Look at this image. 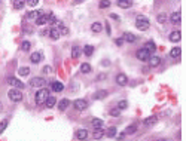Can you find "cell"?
I'll use <instances>...</instances> for the list:
<instances>
[{
  "label": "cell",
  "mask_w": 186,
  "mask_h": 141,
  "mask_svg": "<svg viewBox=\"0 0 186 141\" xmlns=\"http://www.w3.org/2000/svg\"><path fill=\"white\" fill-rule=\"evenodd\" d=\"M165 19H167V18H165V15H164V13L158 15V22H159V24H164V22H165Z\"/></svg>",
  "instance_id": "obj_44"
},
{
  "label": "cell",
  "mask_w": 186,
  "mask_h": 141,
  "mask_svg": "<svg viewBox=\"0 0 186 141\" xmlns=\"http://www.w3.org/2000/svg\"><path fill=\"white\" fill-rule=\"evenodd\" d=\"M121 114V110L118 108V107H115V108H112L110 110V116H115V117H118Z\"/></svg>",
  "instance_id": "obj_40"
},
{
  "label": "cell",
  "mask_w": 186,
  "mask_h": 141,
  "mask_svg": "<svg viewBox=\"0 0 186 141\" xmlns=\"http://www.w3.org/2000/svg\"><path fill=\"white\" fill-rule=\"evenodd\" d=\"M36 24H37V25H45V24H48V15H46V13H43V15L37 16V18H36Z\"/></svg>",
  "instance_id": "obj_19"
},
{
  "label": "cell",
  "mask_w": 186,
  "mask_h": 141,
  "mask_svg": "<svg viewBox=\"0 0 186 141\" xmlns=\"http://www.w3.org/2000/svg\"><path fill=\"white\" fill-rule=\"evenodd\" d=\"M0 111H2V104H0Z\"/></svg>",
  "instance_id": "obj_52"
},
{
  "label": "cell",
  "mask_w": 186,
  "mask_h": 141,
  "mask_svg": "<svg viewBox=\"0 0 186 141\" xmlns=\"http://www.w3.org/2000/svg\"><path fill=\"white\" fill-rule=\"evenodd\" d=\"M26 3H27V0H15L14 6H15V9H22L26 6Z\"/></svg>",
  "instance_id": "obj_31"
},
{
  "label": "cell",
  "mask_w": 186,
  "mask_h": 141,
  "mask_svg": "<svg viewBox=\"0 0 186 141\" xmlns=\"http://www.w3.org/2000/svg\"><path fill=\"white\" fill-rule=\"evenodd\" d=\"M82 1H85V0H76V1H74V4H79V3H82Z\"/></svg>",
  "instance_id": "obj_51"
},
{
  "label": "cell",
  "mask_w": 186,
  "mask_h": 141,
  "mask_svg": "<svg viewBox=\"0 0 186 141\" xmlns=\"http://www.w3.org/2000/svg\"><path fill=\"white\" fill-rule=\"evenodd\" d=\"M83 53H85L86 56H91V55L94 53V46H91V45L83 46Z\"/></svg>",
  "instance_id": "obj_30"
},
{
  "label": "cell",
  "mask_w": 186,
  "mask_h": 141,
  "mask_svg": "<svg viewBox=\"0 0 186 141\" xmlns=\"http://www.w3.org/2000/svg\"><path fill=\"white\" fill-rule=\"evenodd\" d=\"M30 59H32V62H33V64L40 62V59H42V53H40V52H33V53H32V56H30Z\"/></svg>",
  "instance_id": "obj_24"
},
{
  "label": "cell",
  "mask_w": 186,
  "mask_h": 141,
  "mask_svg": "<svg viewBox=\"0 0 186 141\" xmlns=\"http://www.w3.org/2000/svg\"><path fill=\"white\" fill-rule=\"evenodd\" d=\"M30 46H32V45H30V42H28V40H24V42L21 43V50L27 52V50L30 49Z\"/></svg>",
  "instance_id": "obj_36"
},
{
  "label": "cell",
  "mask_w": 186,
  "mask_h": 141,
  "mask_svg": "<svg viewBox=\"0 0 186 141\" xmlns=\"http://www.w3.org/2000/svg\"><path fill=\"white\" fill-rule=\"evenodd\" d=\"M137 131V125H130V126H127V129H125V135H131V134H134Z\"/></svg>",
  "instance_id": "obj_28"
},
{
  "label": "cell",
  "mask_w": 186,
  "mask_h": 141,
  "mask_svg": "<svg viewBox=\"0 0 186 141\" xmlns=\"http://www.w3.org/2000/svg\"><path fill=\"white\" fill-rule=\"evenodd\" d=\"M51 70H52V68H51L49 65H46V67L43 68V73H46V74H48V73H51Z\"/></svg>",
  "instance_id": "obj_47"
},
{
  "label": "cell",
  "mask_w": 186,
  "mask_h": 141,
  "mask_svg": "<svg viewBox=\"0 0 186 141\" xmlns=\"http://www.w3.org/2000/svg\"><path fill=\"white\" fill-rule=\"evenodd\" d=\"M22 31H24V33H33V27L24 24V25H22Z\"/></svg>",
  "instance_id": "obj_41"
},
{
  "label": "cell",
  "mask_w": 186,
  "mask_h": 141,
  "mask_svg": "<svg viewBox=\"0 0 186 141\" xmlns=\"http://www.w3.org/2000/svg\"><path fill=\"white\" fill-rule=\"evenodd\" d=\"M48 96H49V91H48V89L39 88V91L36 92V96H34V101H36L37 105H43Z\"/></svg>",
  "instance_id": "obj_1"
},
{
  "label": "cell",
  "mask_w": 186,
  "mask_h": 141,
  "mask_svg": "<svg viewBox=\"0 0 186 141\" xmlns=\"http://www.w3.org/2000/svg\"><path fill=\"white\" fill-rule=\"evenodd\" d=\"M148 62H149V65L150 67H158L159 64H161V58L159 56H156V55H153V56H149V59H148Z\"/></svg>",
  "instance_id": "obj_10"
},
{
  "label": "cell",
  "mask_w": 186,
  "mask_h": 141,
  "mask_svg": "<svg viewBox=\"0 0 186 141\" xmlns=\"http://www.w3.org/2000/svg\"><path fill=\"white\" fill-rule=\"evenodd\" d=\"M110 6V0H101L100 1V7L101 9H106V7H109Z\"/></svg>",
  "instance_id": "obj_38"
},
{
  "label": "cell",
  "mask_w": 186,
  "mask_h": 141,
  "mask_svg": "<svg viewBox=\"0 0 186 141\" xmlns=\"http://www.w3.org/2000/svg\"><path fill=\"white\" fill-rule=\"evenodd\" d=\"M8 123H9V120H8V119H4V120H2V122H0V134H2L6 128H8Z\"/></svg>",
  "instance_id": "obj_37"
},
{
  "label": "cell",
  "mask_w": 186,
  "mask_h": 141,
  "mask_svg": "<svg viewBox=\"0 0 186 141\" xmlns=\"http://www.w3.org/2000/svg\"><path fill=\"white\" fill-rule=\"evenodd\" d=\"M48 34H49V37H51L52 40H58V39L61 37L60 30H58V28H55V27H52V28L49 30V33H48Z\"/></svg>",
  "instance_id": "obj_12"
},
{
  "label": "cell",
  "mask_w": 186,
  "mask_h": 141,
  "mask_svg": "<svg viewBox=\"0 0 186 141\" xmlns=\"http://www.w3.org/2000/svg\"><path fill=\"white\" fill-rule=\"evenodd\" d=\"M180 53H182V49H180L179 46L173 47V49L170 50V56H171V58H179V56H180Z\"/></svg>",
  "instance_id": "obj_22"
},
{
  "label": "cell",
  "mask_w": 186,
  "mask_h": 141,
  "mask_svg": "<svg viewBox=\"0 0 186 141\" xmlns=\"http://www.w3.org/2000/svg\"><path fill=\"white\" fill-rule=\"evenodd\" d=\"M110 18H112V19H116V21H119V18H118L116 15H110Z\"/></svg>",
  "instance_id": "obj_49"
},
{
  "label": "cell",
  "mask_w": 186,
  "mask_h": 141,
  "mask_svg": "<svg viewBox=\"0 0 186 141\" xmlns=\"http://www.w3.org/2000/svg\"><path fill=\"white\" fill-rule=\"evenodd\" d=\"M45 83H46V80H45L43 77H33V79L30 80V85H32L33 88H43Z\"/></svg>",
  "instance_id": "obj_6"
},
{
  "label": "cell",
  "mask_w": 186,
  "mask_h": 141,
  "mask_svg": "<svg viewBox=\"0 0 186 141\" xmlns=\"http://www.w3.org/2000/svg\"><path fill=\"white\" fill-rule=\"evenodd\" d=\"M91 70H92V67H91V65H89L88 62H83V64L80 65V71H82L83 74H88V73H89Z\"/></svg>",
  "instance_id": "obj_27"
},
{
  "label": "cell",
  "mask_w": 186,
  "mask_h": 141,
  "mask_svg": "<svg viewBox=\"0 0 186 141\" xmlns=\"http://www.w3.org/2000/svg\"><path fill=\"white\" fill-rule=\"evenodd\" d=\"M91 30H92V33H100L103 30V24L101 22H92Z\"/></svg>",
  "instance_id": "obj_25"
},
{
  "label": "cell",
  "mask_w": 186,
  "mask_h": 141,
  "mask_svg": "<svg viewBox=\"0 0 186 141\" xmlns=\"http://www.w3.org/2000/svg\"><path fill=\"white\" fill-rule=\"evenodd\" d=\"M159 141H165V140H159Z\"/></svg>",
  "instance_id": "obj_53"
},
{
  "label": "cell",
  "mask_w": 186,
  "mask_h": 141,
  "mask_svg": "<svg viewBox=\"0 0 186 141\" xmlns=\"http://www.w3.org/2000/svg\"><path fill=\"white\" fill-rule=\"evenodd\" d=\"M80 53H82V49H80L79 46L72 47V58H73V59H77V58L80 56Z\"/></svg>",
  "instance_id": "obj_23"
},
{
  "label": "cell",
  "mask_w": 186,
  "mask_h": 141,
  "mask_svg": "<svg viewBox=\"0 0 186 141\" xmlns=\"http://www.w3.org/2000/svg\"><path fill=\"white\" fill-rule=\"evenodd\" d=\"M51 88H52V91H55V92H61V91L64 89V85L60 83V82H51Z\"/></svg>",
  "instance_id": "obj_17"
},
{
  "label": "cell",
  "mask_w": 186,
  "mask_h": 141,
  "mask_svg": "<svg viewBox=\"0 0 186 141\" xmlns=\"http://www.w3.org/2000/svg\"><path fill=\"white\" fill-rule=\"evenodd\" d=\"M107 96V91H104V89H100V91H97L95 95H94V98L95 99H104Z\"/></svg>",
  "instance_id": "obj_26"
},
{
  "label": "cell",
  "mask_w": 186,
  "mask_h": 141,
  "mask_svg": "<svg viewBox=\"0 0 186 141\" xmlns=\"http://www.w3.org/2000/svg\"><path fill=\"white\" fill-rule=\"evenodd\" d=\"M118 138H119V140H124V138H125V134H121V135H119Z\"/></svg>",
  "instance_id": "obj_50"
},
{
  "label": "cell",
  "mask_w": 186,
  "mask_h": 141,
  "mask_svg": "<svg viewBox=\"0 0 186 141\" xmlns=\"http://www.w3.org/2000/svg\"><path fill=\"white\" fill-rule=\"evenodd\" d=\"M145 49H148L149 52L152 53V52H155V50H156V45H155L153 42H148V43H146V46H145Z\"/></svg>",
  "instance_id": "obj_34"
},
{
  "label": "cell",
  "mask_w": 186,
  "mask_h": 141,
  "mask_svg": "<svg viewBox=\"0 0 186 141\" xmlns=\"http://www.w3.org/2000/svg\"><path fill=\"white\" fill-rule=\"evenodd\" d=\"M45 12L43 10H33V12H30L28 15H27V18L28 19H33V18H37V16H40V15H43Z\"/></svg>",
  "instance_id": "obj_29"
},
{
  "label": "cell",
  "mask_w": 186,
  "mask_h": 141,
  "mask_svg": "<svg viewBox=\"0 0 186 141\" xmlns=\"http://www.w3.org/2000/svg\"><path fill=\"white\" fill-rule=\"evenodd\" d=\"M0 1H2V0H0Z\"/></svg>",
  "instance_id": "obj_54"
},
{
  "label": "cell",
  "mask_w": 186,
  "mask_h": 141,
  "mask_svg": "<svg viewBox=\"0 0 186 141\" xmlns=\"http://www.w3.org/2000/svg\"><path fill=\"white\" fill-rule=\"evenodd\" d=\"M118 6L122 7V9H128L133 6V1L131 0H118Z\"/></svg>",
  "instance_id": "obj_18"
},
{
  "label": "cell",
  "mask_w": 186,
  "mask_h": 141,
  "mask_svg": "<svg viewBox=\"0 0 186 141\" xmlns=\"http://www.w3.org/2000/svg\"><path fill=\"white\" fill-rule=\"evenodd\" d=\"M104 135H107L109 138H113V137H116V128H115V126L109 128V129L106 131V134H104Z\"/></svg>",
  "instance_id": "obj_32"
},
{
  "label": "cell",
  "mask_w": 186,
  "mask_h": 141,
  "mask_svg": "<svg viewBox=\"0 0 186 141\" xmlns=\"http://www.w3.org/2000/svg\"><path fill=\"white\" fill-rule=\"evenodd\" d=\"M136 27H137L140 31H146L149 28V19L146 16H143V15H139V16L136 18Z\"/></svg>",
  "instance_id": "obj_2"
},
{
  "label": "cell",
  "mask_w": 186,
  "mask_h": 141,
  "mask_svg": "<svg viewBox=\"0 0 186 141\" xmlns=\"http://www.w3.org/2000/svg\"><path fill=\"white\" fill-rule=\"evenodd\" d=\"M170 21H171V24H180V21H182L180 12H179V10H177V12H173L171 16H170Z\"/></svg>",
  "instance_id": "obj_11"
},
{
  "label": "cell",
  "mask_w": 186,
  "mask_h": 141,
  "mask_svg": "<svg viewBox=\"0 0 186 141\" xmlns=\"http://www.w3.org/2000/svg\"><path fill=\"white\" fill-rule=\"evenodd\" d=\"M168 39H170V42H180V39H182V33L179 31V30H176V31H171L170 33V36H168Z\"/></svg>",
  "instance_id": "obj_8"
},
{
  "label": "cell",
  "mask_w": 186,
  "mask_h": 141,
  "mask_svg": "<svg viewBox=\"0 0 186 141\" xmlns=\"http://www.w3.org/2000/svg\"><path fill=\"white\" fill-rule=\"evenodd\" d=\"M6 82L10 85V86H14V88H16V89H24V83L21 82V80H18L16 77H8L6 79Z\"/></svg>",
  "instance_id": "obj_5"
},
{
  "label": "cell",
  "mask_w": 186,
  "mask_h": 141,
  "mask_svg": "<svg viewBox=\"0 0 186 141\" xmlns=\"http://www.w3.org/2000/svg\"><path fill=\"white\" fill-rule=\"evenodd\" d=\"M122 39H124V40H127L128 43H134V42L137 40V37H136V36H134L133 33H128V31H127V33H124Z\"/></svg>",
  "instance_id": "obj_15"
},
{
  "label": "cell",
  "mask_w": 186,
  "mask_h": 141,
  "mask_svg": "<svg viewBox=\"0 0 186 141\" xmlns=\"http://www.w3.org/2000/svg\"><path fill=\"white\" fill-rule=\"evenodd\" d=\"M136 55H137V58H139L140 61L146 62L149 59V56H150V52H149L148 49H145V47H140V49L136 52Z\"/></svg>",
  "instance_id": "obj_4"
},
{
  "label": "cell",
  "mask_w": 186,
  "mask_h": 141,
  "mask_svg": "<svg viewBox=\"0 0 186 141\" xmlns=\"http://www.w3.org/2000/svg\"><path fill=\"white\" fill-rule=\"evenodd\" d=\"M18 73H20L21 76H28V73H30V68H28V67H21V68L18 70Z\"/></svg>",
  "instance_id": "obj_35"
},
{
  "label": "cell",
  "mask_w": 186,
  "mask_h": 141,
  "mask_svg": "<svg viewBox=\"0 0 186 141\" xmlns=\"http://www.w3.org/2000/svg\"><path fill=\"white\" fill-rule=\"evenodd\" d=\"M58 24H60V22H58ZM58 30H60V34H67V33H69V28H67V27H64V25H61V24H60Z\"/></svg>",
  "instance_id": "obj_42"
},
{
  "label": "cell",
  "mask_w": 186,
  "mask_h": 141,
  "mask_svg": "<svg viewBox=\"0 0 186 141\" xmlns=\"http://www.w3.org/2000/svg\"><path fill=\"white\" fill-rule=\"evenodd\" d=\"M103 125H104V122L101 120V119H94L92 120V126L97 129V128H103Z\"/></svg>",
  "instance_id": "obj_33"
},
{
  "label": "cell",
  "mask_w": 186,
  "mask_h": 141,
  "mask_svg": "<svg viewBox=\"0 0 186 141\" xmlns=\"http://www.w3.org/2000/svg\"><path fill=\"white\" fill-rule=\"evenodd\" d=\"M69 105H70V101H69L67 98H64V99H61V101L58 102V108H60L61 111H64V110H66Z\"/></svg>",
  "instance_id": "obj_21"
},
{
  "label": "cell",
  "mask_w": 186,
  "mask_h": 141,
  "mask_svg": "<svg viewBox=\"0 0 186 141\" xmlns=\"http://www.w3.org/2000/svg\"><path fill=\"white\" fill-rule=\"evenodd\" d=\"M27 3H28L30 6H36L37 3H39V0H27Z\"/></svg>",
  "instance_id": "obj_46"
},
{
  "label": "cell",
  "mask_w": 186,
  "mask_h": 141,
  "mask_svg": "<svg viewBox=\"0 0 186 141\" xmlns=\"http://www.w3.org/2000/svg\"><path fill=\"white\" fill-rule=\"evenodd\" d=\"M156 122H158V117H156V116H149V117L145 119V125H146V126H153Z\"/></svg>",
  "instance_id": "obj_20"
},
{
  "label": "cell",
  "mask_w": 186,
  "mask_h": 141,
  "mask_svg": "<svg viewBox=\"0 0 186 141\" xmlns=\"http://www.w3.org/2000/svg\"><path fill=\"white\" fill-rule=\"evenodd\" d=\"M74 108L76 110H79V111H83L86 107H88V102L85 101V99H82V98H79V99H74Z\"/></svg>",
  "instance_id": "obj_7"
},
{
  "label": "cell",
  "mask_w": 186,
  "mask_h": 141,
  "mask_svg": "<svg viewBox=\"0 0 186 141\" xmlns=\"http://www.w3.org/2000/svg\"><path fill=\"white\" fill-rule=\"evenodd\" d=\"M127 107H128V102H127L125 99H124V101H119V104H118V108H119V110H125Z\"/></svg>",
  "instance_id": "obj_39"
},
{
  "label": "cell",
  "mask_w": 186,
  "mask_h": 141,
  "mask_svg": "<svg viewBox=\"0 0 186 141\" xmlns=\"http://www.w3.org/2000/svg\"><path fill=\"white\" fill-rule=\"evenodd\" d=\"M54 22H57L55 15H48V24H54Z\"/></svg>",
  "instance_id": "obj_43"
},
{
  "label": "cell",
  "mask_w": 186,
  "mask_h": 141,
  "mask_svg": "<svg viewBox=\"0 0 186 141\" xmlns=\"http://www.w3.org/2000/svg\"><path fill=\"white\" fill-rule=\"evenodd\" d=\"M116 83H118L119 86H125V85L128 83V77H127L124 73H119V74L116 76Z\"/></svg>",
  "instance_id": "obj_9"
},
{
  "label": "cell",
  "mask_w": 186,
  "mask_h": 141,
  "mask_svg": "<svg viewBox=\"0 0 186 141\" xmlns=\"http://www.w3.org/2000/svg\"><path fill=\"white\" fill-rule=\"evenodd\" d=\"M103 79H106V74H100V76L97 77V80H103Z\"/></svg>",
  "instance_id": "obj_48"
},
{
  "label": "cell",
  "mask_w": 186,
  "mask_h": 141,
  "mask_svg": "<svg viewBox=\"0 0 186 141\" xmlns=\"http://www.w3.org/2000/svg\"><path fill=\"white\" fill-rule=\"evenodd\" d=\"M76 138L80 141L86 140V138H88V131H86V129H79V131H76Z\"/></svg>",
  "instance_id": "obj_14"
},
{
  "label": "cell",
  "mask_w": 186,
  "mask_h": 141,
  "mask_svg": "<svg viewBox=\"0 0 186 141\" xmlns=\"http://www.w3.org/2000/svg\"><path fill=\"white\" fill-rule=\"evenodd\" d=\"M104 134H106V131H104L103 128H97V129L92 132V138H94V140H101V138L104 137Z\"/></svg>",
  "instance_id": "obj_13"
},
{
  "label": "cell",
  "mask_w": 186,
  "mask_h": 141,
  "mask_svg": "<svg viewBox=\"0 0 186 141\" xmlns=\"http://www.w3.org/2000/svg\"><path fill=\"white\" fill-rule=\"evenodd\" d=\"M115 43H116L118 46H122V45H124V39H122V37H121V39H116Z\"/></svg>",
  "instance_id": "obj_45"
},
{
  "label": "cell",
  "mask_w": 186,
  "mask_h": 141,
  "mask_svg": "<svg viewBox=\"0 0 186 141\" xmlns=\"http://www.w3.org/2000/svg\"><path fill=\"white\" fill-rule=\"evenodd\" d=\"M55 102H57V98H55L54 95H49V96L46 98V101H45V105H46L48 108H52V107L55 105Z\"/></svg>",
  "instance_id": "obj_16"
},
{
  "label": "cell",
  "mask_w": 186,
  "mask_h": 141,
  "mask_svg": "<svg viewBox=\"0 0 186 141\" xmlns=\"http://www.w3.org/2000/svg\"><path fill=\"white\" fill-rule=\"evenodd\" d=\"M8 96H9V99L14 101V102H20V101H22V92H21V89H16V88L10 89V91L8 92Z\"/></svg>",
  "instance_id": "obj_3"
}]
</instances>
